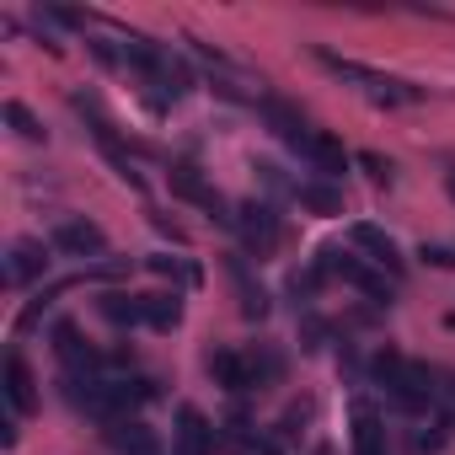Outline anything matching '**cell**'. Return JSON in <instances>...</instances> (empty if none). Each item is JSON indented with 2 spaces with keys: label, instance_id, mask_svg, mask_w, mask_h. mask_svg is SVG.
I'll return each instance as SVG.
<instances>
[{
  "label": "cell",
  "instance_id": "obj_1",
  "mask_svg": "<svg viewBox=\"0 0 455 455\" xmlns=\"http://www.w3.org/2000/svg\"><path fill=\"white\" fill-rule=\"evenodd\" d=\"M311 60L327 70V76H338V81H348L354 92H364L375 108H407V102H423V92L418 86H407V81H391V76H380V70H370V65H359V60H343V54H332V49H311Z\"/></svg>",
  "mask_w": 455,
  "mask_h": 455
},
{
  "label": "cell",
  "instance_id": "obj_11",
  "mask_svg": "<svg viewBox=\"0 0 455 455\" xmlns=\"http://www.w3.org/2000/svg\"><path fill=\"white\" fill-rule=\"evenodd\" d=\"M44 274H49V247H44V242H17L12 258H6V284H12V290H28V284H38Z\"/></svg>",
  "mask_w": 455,
  "mask_h": 455
},
{
  "label": "cell",
  "instance_id": "obj_20",
  "mask_svg": "<svg viewBox=\"0 0 455 455\" xmlns=\"http://www.w3.org/2000/svg\"><path fill=\"white\" fill-rule=\"evenodd\" d=\"M97 311L113 322V327H140L145 322V295H124V290H108L97 300Z\"/></svg>",
  "mask_w": 455,
  "mask_h": 455
},
{
  "label": "cell",
  "instance_id": "obj_25",
  "mask_svg": "<svg viewBox=\"0 0 455 455\" xmlns=\"http://www.w3.org/2000/svg\"><path fill=\"white\" fill-rule=\"evenodd\" d=\"M359 166L370 172V182H391V177H396V166H391L386 156H375V150H364V156H359Z\"/></svg>",
  "mask_w": 455,
  "mask_h": 455
},
{
  "label": "cell",
  "instance_id": "obj_16",
  "mask_svg": "<svg viewBox=\"0 0 455 455\" xmlns=\"http://www.w3.org/2000/svg\"><path fill=\"white\" fill-rule=\"evenodd\" d=\"M295 198H300V209H311V214H343V188L338 182H327V177H311V182H295Z\"/></svg>",
  "mask_w": 455,
  "mask_h": 455
},
{
  "label": "cell",
  "instance_id": "obj_3",
  "mask_svg": "<svg viewBox=\"0 0 455 455\" xmlns=\"http://www.w3.org/2000/svg\"><path fill=\"white\" fill-rule=\"evenodd\" d=\"M375 380H380L402 407H412V412L439 402V386H434L439 375L423 370V364H412V359H402V354H380V359H375Z\"/></svg>",
  "mask_w": 455,
  "mask_h": 455
},
{
  "label": "cell",
  "instance_id": "obj_21",
  "mask_svg": "<svg viewBox=\"0 0 455 455\" xmlns=\"http://www.w3.org/2000/svg\"><path fill=\"white\" fill-rule=\"evenodd\" d=\"M182 322V295L172 290V295H145V327H156V332H172Z\"/></svg>",
  "mask_w": 455,
  "mask_h": 455
},
{
  "label": "cell",
  "instance_id": "obj_27",
  "mask_svg": "<svg viewBox=\"0 0 455 455\" xmlns=\"http://www.w3.org/2000/svg\"><path fill=\"white\" fill-rule=\"evenodd\" d=\"M86 49H92V60H97V65H108V70H113V65H118V60H124V54H118V49H113V44H97V38H92V44H86Z\"/></svg>",
  "mask_w": 455,
  "mask_h": 455
},
{
  "label": "cell",
  "instance_id": "obj_26",
  "mask_svg": "<svg viewBox=\"0 0 455 455\" xmlns=\"http://www.w3.org/2000/svg\"><path fill=\"white\" fill-rule=\"evenodd\" d=\"M418 258H423L428 268H455V252H450V247H428V242H423V252H418Z\"/></svg>",
  "mask_w": 455,
  "mask_h": 455
},
{
  "label": "cell",
  "instance_id": "obj_6",
  "mask_svg": "<svg viewBox=\"0 0 455 455\" xmlns=\"http://www.w3.org/2000/svg\"><path fill=\"white\" fill-rule=\"evenodd\" d=\"M316 274H338V279H348V284H359V290H364L370 300H380V306L391 300V279H386V274H375L370 263H359V258H348L343 247H322V252H316Z\"/></svg>",
  "mask_w": 455,
  "mask_h": 455
},
{
  "label": "cell",
  "instance_id": "obj_8",
  "mask_svg": "<svg viewBox=\"0 0 455 455\" xmlns=\"http://www.w3.org/2000/svg\"><path fill=\"white\" fill-rule=\"evenodd\" d=\"M54 252H65V258H102L108 236H102L97 220H60L54 225Z\"/></svg>",
  "mask_w": 455,
  "mask_h": 455
},
{
  "label": "cell",
  "instance_id": "obj_30",
  "mask_svg": "<svg viewBox=\"0 0 455 455\" xmlns=\"http://www.w3.org/2000/svg\"><path fill=\"white\" fill-rule=\"evenodd\" d=\"M444 188H450V198H455V166H450V172H444Z\"/></svg>",
  "mask_w": 455,
  "mask_h": 455
},
{
  "label": "cell",
  "instance_id": "obj_24",
  "mask_svg": "<svg viewBox=\"0 0 455 455\" xmlns=\"http://www.w3.org/2000/svg\"><path fill=\"white\" fill-rule=\"evenodd\" d=\"M38 17H49L54 28H86V12H70V6H54V0H49V6H44Z\"/></svg>",
  "mask_w": 455,
  "mask_h": 455
},
{
  "label": "cell",
  "instance_id": "obj_17",
  "mask_svg": "<svg viewBox=\"0 0 455 455\" xmlns=\"http://www.w3.org/2000/svg\"><path fill=\"white\" fill-rule=\"evenodd\" d=\"M300 161H311V166H316L322 177H338V172H348V156H343V145H338L332 134H322V129H316V134L306 140Z\"/></svg>",
  "mask_w": 455,
  "mask_h": 455
},
{
  "label": "cell",
  "instance_id": "obj_14",
  "mask_svg": "<svg viewBox=\"0 0 455 455\" xmlns=\"http://www.w3.org/2000/svg\"><path fill=\"white\" fill-rule=\"evenodd\" d=\"M108 444H113L118 455H161L156 428L140 423V418H118V423H108Z\"/></svg>",
  "mask_w": 455,
  "mask_h": 455
},
{
  "label": "cell",
  "instance_id": "obj_18",
  "mask_svg": "<svg viewBox=\"0 0 455 455\" xmlns=\"http://www.w3.org/2000/svg\"><path fill=\"white\" fill-rule=\"evenodd\" d=\"M231 279H236V290H242V316H247V322H263V316H268V290L252 279V268H247L242 258H231Z\"/></svg>",
  "mask_w": 455,
  "mask_h": 455
},
{
  "label": "cell",
  "instance_id": "obj_4",
  "mask_svg": "<svg viewBox=\"0 0 455 455\" xmlns=\"http://www.w3.org/2000/svg\"><path fill=\"white\" fill-rule=\"evenodd\" d=\"M166 182H172V193L182 198V204H198L209 220H220V225H231L236 231V214H231V204L220 198V188L193 166V161H172V172H166Z\"/></svg>",
  "mask_w": 455,
  "mask_h": 455
},
{
  "label": "cell",
  "instance_id": "obj_28",
  "mask_svg": "<svg viewBox=\"0 0 455 455\" xmlns=\"http://www.w3.org/2000/svg\"><path fill=\"white\" fill-rule=\"evenodd\" d=\"M150 225H156V231H161V236H172V242H188V236H182V225H172L166 214H150Z\"/></svg>",
  "mask_w": 455,
  "mask_h": 455
},
{
  "label": "cell",
  "instance_id": "obj_12",
  "mask_svg": "<svg viewBox=\"0 0 455 455\" xmlns=\"http://www.w3.org/2000/svg\"><path fill=\"white\" fill-rule=\"evenodd\" d=\"M220 434L198 407H177V455H214Z\"/></svg>",
  "mask_w": 455,
  "mask_h": 455
},
{
  "label": "cell",
  "instance_id": "obj_9",
  "mask_svg": "<svg viewBox=\"0 0 455 455\" xmlns=\"http://www.w3.org/2000/svg\"><path fill=\"white\" fill-rule=\"evenodd\" d=\"M258 113H263V124H268V129H274L295 156H300V150H306V140L316 134V129L306 124V113H300V108H290V102H279V97H263V102H258Z\"/></svg>",
  "mask_w": 455,
  "mask_h": 455
},
{
  "label": "cell",
  "instance_id": "obj_7",
  "mask_svg": "<svg viewBox=\"0 0 455 455\" xmlns=\"http://www.w3.org/2000/svg\"><path fill=\"white\" fill-rule=\"evenodd\" d=\"M54 354H60V364H65L76 380H92V375L102 370V354L81 338L76 322H60V327H54Z\"/></svg>",
  "mask_w": 455,
  "mask_h": 455
},
{
  "label": "cell",
  "instance_id": "obj_15",
  "mask_svg": "<svg viewBox=\"0 0 455 455\" xmlns=\"http://www.w3.org/2000/svg\"><path fill=\"white\" fill-rule=\"evenodd\" d=\"M0 386H6V402H12V412H33V407H38L33 370L22 364V354H12L6 364H0Z\"/></svg>",
  "mask_w": 455,
  "mask_h": 455
},
{
  "label": "cell",
  "instance_id": "obj_22",
  "mask_svg": "<svg viewBox=\"0 0 455 455\" xmlns=\"http://www.w3.org/2000/svg\"><path fill=\"white\" fill-rule=\"evenodd\" d=\"M0 113H6V124H12V129H17V134L28 140V145H44V140H49V129H44V118H38V113H33L28 102H17V97H12L6 108H0Z\"/></svg>",
  "mask_w": 455,
  "mask_h": 455
},
{
  "label": "cell",
  "instance_id": "obj_5",
  "mask_svg": "<svg viewBox=\"0 0 455 455\" xmlns=\"http://www.w3.org/2000/svg\"><path fill=\"white\" fill-rule=\"evenodd\" d=\"M236 236L247 242V252L268 258L284 247V220L274 214V204H242L236 209Z\"/></svg>",
  "mask_w": 455,
  "mask_h": 455
},
{
  "label": "cell",
  "instance_id": "obj_10",
  "mask_svg": "<svg viewBox=\"0 0 455 455\" xmlns=\"http://www.w3.org/2000/svg\"><path fill=\"white\" fill-rule=\"evenodd\" d=\"M209 375H214V386H225L231 396H247V391L258 386L252 359H242L236 348H214V354H209Z\"/></svg>",
  "mask_w": 455,
  "mask_h": 455
},
{
  "label": "cell",
  "instance_id": "obj_13",
  "mask_svg": "<svg viewBox=\"0 0 455 455\" xmlns=\"http://www.w3.org/2000/svg\"><path fill=\"white\" fill-rule=\"evenodd\" d=\"M348 242H354V247H364V252H370V263H380V268H386L391 279L402 274V247H396V242H391V236L380 231V225H370V220H359V225H354V231H348Z\"/></svg>",
  "mask_w": 455,
  "mask_h": 455
},
{
  "label": "cell",
  "instance_id": "obj_19",
  "mask_svg": "<svg viewBox=\"0 0 455 455\" xmlns=\"http://www.w3.org/2000/svg\"><path fill=\"white\" fill-rule=\"evenodd\" d=\"M354 455H391V450H386V423H380L364 402L354 407Z\"/></svg>",
  "mask_w": 455,
  "mask_h": 455
},
{
  "label": "cell",
  "instance_id": "obj_23",
  "mask_svg": "<svg viewBox=\"0 0 455 455\" xmlns=\"http://www.w3.org/2000/svg\"><path fill=\"white\" fill-rule=\"evenodd\" d=\"M150 274H161V279H198L182 258H166V252H161V258H150Z\"/></svg>",
  "mask_w": 455,
  "mask_h": 455
},
{
  "label": "cell",
  "instance_id": "obj_2",
  "mask_svg": "<svg viewBox=\"0 0 455 455\" xmlns=\"http://www.w3.org/2000/svg\"><path fill=\"white\" fill-rule=\"evenodd\" d=\"M70 108L86 118V129H92V140H97V150L113 161V172H118V182H129L134 193H145V177H140V166H134V156H129V145L118 140V129H113V118L102 113V102L92 97V92H76L70 97Z\"/></svg>",
  "mask_w": 455,
  "mask_h": 455
},
{
  "label": "cell",
  "instance_id": "obj_29",
  "mask_svg": "<svg viewBox=\"0 0 455 455\" xmlns=\"http://www.w3.org/2000/svg\"><path fill=\"white\" fill-rule=\"evenodd\" d=\"M242 455H279V444H268V439H252V444H247Z\"/></svg>",
  "mask_w": 455,
  "mask_h": 455
}]
</instances>
